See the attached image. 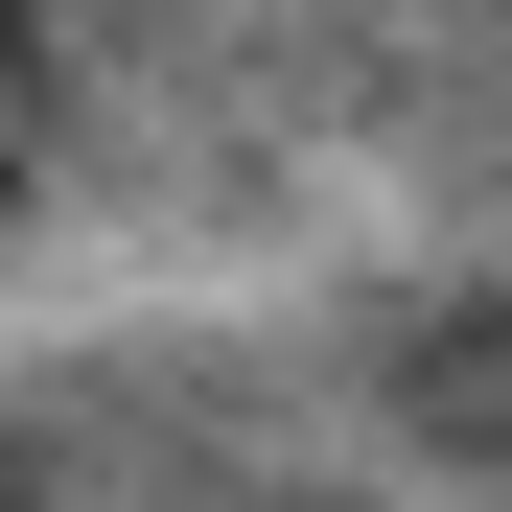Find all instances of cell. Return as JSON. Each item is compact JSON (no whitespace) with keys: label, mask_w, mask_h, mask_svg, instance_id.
I'll return each instance as SVG.
<instances>
[{"label":"cell","mask_w":512,"mask_h":512,"mask_svg":"<svg viewBox=\"0 0 512 512\" xmlns=\"http://www.w3.org/2000/svg\"><path fill=\"white\" fill-rule=\"evenodd\" d=\"M47 94V0H0V117H24Z\"/></svg>","instance_id":"obj_1"},{"label":"cell","mask_w":512,"mask_h":512,"mask_svg":"<svg viewBox=\"0 0 512 512\" xmlns=\"http://www.w3.org/2000/svg\"><path fill=\"white\" fill-rule=\"evenodd\" d=\"M0 512H70V489H47V466H24V443H0Z\"/></svg>","instance_id":"obj_2"}]
</instances>
